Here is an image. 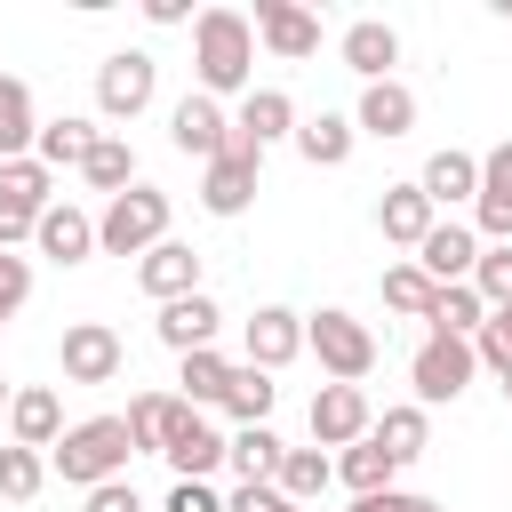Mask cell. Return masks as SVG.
<instances>
[{
	"label": "cell",
	"mask_w": 512,
	"mask_h": 512,
	"mask_svg": "<svg viewBox=\"0 0 512 512\" xmlns=\"http://www.w3.org/2000/svg\"><path fill=\"white\" fill-rule=\"evenodd\" d=\"M504 400H512V368H504Z\"/></svg>",
	"instance_id": "cell-52"
},
{
	"label": "cell",
	"mask_w": 512,
	"mask_h": 512,
	"mask_svg": "<svg viewBox=\"0 0 512 512\" xmlns=\"http://www.w3.org/2000/svg\"><path fill=\"white\" fill-rule=\"evenodd\" d=\"M248 24H256V40H264L280 64H304V56L320 48V16H312V8H296V0H256V16H248Z\"/></svg>",
	"instance_id": "cell-13"
},
{
	"label": "cell",
	"mask_w": 512,
	"mask_h": 512,
	"mask_svg": "<svg viewBox=\"0 0 512 512\" xmlns=\"http://www.w3.org/2000/svg\"><path fill=\"white\" fill-rule=\"evenodd\" d=\"M96 120H80V112H64V120H40V136H32V160L56 176V168H80L88 152H96Z\"/></svg>",
	"instance_id": "cell-25"
},
{
	"label": "cell",
	"mask_w": 512,
	"mask_h": 512,
	"mask_svg": "<svg viewBox=\"0 0 512 512\" xmlns=\"http://www.w3.org/2000/svg\"><path fill=\"white\" fill-rule=\"evenodd\" d=\"M432 224H440V208H432L416 184H384V200H376V232H384L392 248H416Z\"/></svg>",
	"instance_id": "cell-23"
},
{
	"label": "cell",
	"mask_w": 512,
	"mask_h": 512,
	"mask_svg": "<svg viewBox=\"0 0 512 512\" xmlns=\"http://www.w3.org/2000/svg\"><path fill=\"white\" fill-rule=\"evenodd\" d=\"M56 368H64V384H112L128 368V344H120L112 320H72L64 344H56Z\"/></svg>",
	"instance_id": "cell-7"
},
{
	"label": "cell",
	"mask_w": 512,
	"mask_h": 512,
	"mask_svg": "<svg viewBox=\"0 0 512 512\" xmlns=\"http://www.w3.org/2000/svg\"><path fill=\"white\" fill-rule=\"evenodd\" d=\"M128 424L120 416H88V424H64V440L48 448V472L64 480V488H104V480H128Z\"/></svg>",
	"instance_id": "cell-2"
},
{
	"label": "cell",
	"mask_w": 512,
	"mask_h": 512,
	"mask_svg": "<svg viewBox=\"0 0 512 512\" xmlns=\"http://www.w3.org/2000/svg\"><path fill=\"white\" fill-rule=\"evenodd\" d=\"M168 144H176L184 160H200V168H208V160L232 144L224 104H216V96H200V88H192V96H176V112H168Z\"/></svg>",
	"instance_id": "cell-9"
},
{
	"label": "cell",
	"mask_w": 512,
	"mask_h": 512,
	"mask_svg": "<svg viewBox=\"0 0 512 512\" xmlns=\"http://www.w3.org/2000/svg\"><path fill=\"white\" fill-rule=\"evenodd\" d=\"M272 400H280V384L264 376V368H232V384H224V416L232 424H272Z\"/></svg>",
	"instance_id": "cell-33"
},
{
	"label": "cell",
	"mask_w": 512,
	"mask_h": 512,
	"mask_svg": "<svg viewBox=\"0 0 512 512\" xmlns=\"http://www.w3.org/2000/svg\"><path fill=\"white\" fill-rule=\"evenodd\" d=\"M32 136H40V120H32V88H24L16 72H0V160H24Z\"/></svg>",
	"instance_id": "cell-32"
},
{
	"label": "cell",
	"mask_w": 512,
	"mask_h": 512,
	"mask_svg": "<svg viewBox=\"0 0 512 512\" xmlns=\"http://www.w3.org/2000/svg\"><path fill=\"white\" fill-rule=\"evenodd\" d=\"M280 456H288V440H280L272 424H240V432L224 440V464H232L240 480H272V472H280Z\"/></svg>",
	"instance_id": "cell-30"
},
{
	"label": "cell",
	"mask_w": 512,
	"mask_h": 512,
	"mask_svg": "<svg viewBox=\"0 0 512 512\" xmlns=\"http://www.w3.org/2000/svg\"><path fill=\"white\" fill-rule=\"evenodd\" d=\"M272 512H304V504H288V496H280V504H272Z\"/></svg>",
	"instance_id": "cell-50"
},
{
	"label": "cell",
	"mask_w": 512,
	"mask_h": 512,
	"mask_svg": "<svg viewBox=\"0 0 512 512\" xmlns=\"http://www.w3.org/2000/svg\"><path fill=\"white\" fill-rule=\"evenodd\" d=\"M8 440H16V448H40V456L64 440V400H56V384L8 392Z\"/></svg>",
	"instance_id": "cell-18"
},
{
	"label": "cell",
	"mask_w": 512,
	"mask_h": 512,
	"mask_svg": "<svg viewBox=\"0 0 512 512\" xmlns=\"http://www.w3.org/2000/svg\"><path fill=\"white\" fill-rule=\"evenodd\" d=\"M352 144H360L352 112H312V120H296V152H304V168H344Z\"/></svg>",
	"instance_id": "cell-26"
},
{
	"label": "cell",
	"mask_w": 512,
	"mask_h": 512,
	"mask_svg": "<svg viewBox=\"0 0 512 512\" xmlns=\"http://www.w3.org/2000/svg\"><path fill=\"white\" fill-rule=\"evenodd\" d=\"M272 504H280V488H272V480H240V488L224 496V512H272Z\"/></svg>",
	"instance_id": "cell-44"
},
{
	"label": "cell",
	"mask_w": 512,
	"mask_h": 512,
	"mask_svg": "<svg viewBox=\"0 0 512 512\" xmlns=\"http://www.w3.org/2000/svg\"><path fill=\"white\" fill-rule=\"evenodd\" d=\"M40 488H48V456L8 440V448H0V496H8V504H32Z\"/></svg>",
	"instance_id": "cell-38"
},
{
	"label": "cell",
	"mask_w": 512,
	"mask_h": 512,
	"mask_svg": "<svg viewBox=\"0 0 512 512\" xmlns=\"http://www.w3.org/2000/svg\"><path fill=\"white\" fill-rule=\"evenodd\" d=\"M80 512H144V496L128 488V480H104V488H88V504Z\"/></svg>",
	"instance_id": "cell-43"
},
{
	"label": "cell",
	"mask_w": 512,
	"mask_h": 512,
	"mask_svg": "<svg viewBox=\"0 0 512 512\" xmlns=\"http://www.w3.org/2000/svg\"><path fill=\"white\" fill-rule=\"evenodd\" d=\"M168 192L160 184H128V192H112L104 200V216H96V248L104 256H144V248H160L168 240Z\"/></svg>",
	"instance_id": "cell-3"
},
{
	"label": "cell",
	"mask_w": 512,
	"mask_h": 512,
	"mask_svg": "<svg viewBox=\"0 0 512 512\" xmlns=\"http://www.w3.org/2000/svg\"><path fill=\"white\" fill-rule=\"evenodd\" d=\"M352 512H400V488H384V496H352Z\"/></svg>",
	"instance_id": "cell-47"
},
{
	"label": "cell",
	"mask_w": 512,
	"mask_h": 512,
	"mask_svg": "<svg viewBox=\"0 0 512 512\" xmlns=\"http://www.w3.org/2000/svg\"><path fill=\"white\" fill-rule=\"evenodd\" d=\"M136 288H144L152 304L200 296V248H184V240H160V248H144V256H136Z\"/></svg>",
	"instance_id": "cell-16"
},
{
	"label": "cell",
	"mask_w": 512,
	"mask_h": 512,
	"mask_svg": "<svg viewBox=\"0 0 512 512\" xmlns=\"http://www.w3.org/2000/svg\"><path fill=\"white\" fill-rule=\"evenodd\" d=\"M160 456H168V472H176V480H216V472H224V432H216V424L192 408Z\"/></svg>",
	"instance_id": "cell-21"
},
{
	"label": "cell",
	"mask_w": 512,
	"mask_h": 512,
	"mask_svg": "<svg viewBox=\"0 0 512 512\" xmlns=\"http://www.w3.org/2000/svg\"><path fill=\"white\" fill-rule=\"evenodd\" d=\"M32 248H40L48 264H88V256H96V216H88V208H72V200H56V208H40Z\"/></svg>",
	"instance_id": "cell-17"
},
{
	"label": "cell",
	"mask_w": 512,
	"mask_h": 512,
	"mask_svg": "<svg viewBox=\"0 0 512 512\" xmlns=\"http://www.w3.org/2000/svg\"><path fill=\"white\" fill-rule=\"evenodd\" d=\"M416 192H424L432 208L472 200V192H480V152H456V144H448V152H432V160H424V176H416Z\"/></svg>",
	"instance_id": "cell-27"
},
{
	"label": "cell",
	"mask_w": 512,
	"mask_h": 512,
	"mask_svg": "<svg viewBox=\"0 0 512 512\" xmlns=\"http://www.w3.org/2000/svg\"><path fill=\"white\" fill-rule=\"evenodd\" d=\"M336 56H344V72H360V80L376 88V80H392V64H400V32H392L384 16H360V24H344Z\"/></svg>",
	"instance_id": "cell-19"
},
{
	"label": "cell",
	"mask_w": 512,
	"mask_h": 512,
	"mask_svg": "<svg viewBox=\"0 0 512 512\" xmlns=\"http://www.w3.org/2000/svg\"><path fill=\"white\" fill-rule=\"evenodd\" d=\"M184 416H192V408H184L176 392H136L120 424H128V448H136V456H160V448L176 440V424H184Z\"/></svg>",
	"instance_id": "cell-22"
},
{
	"label": "cell",
	"mask_w": 512,
	"mask_h": 512,
	"mask_svg": "<svg viewBox=\"0 0 512 512\" xmlns=\"http://www.w3.org/2000/svg\"><path fill=\"white\" fill-rule=\"evenodd\" d=\"M248 72H256V24L240 8H200L192 16V88L224 104L248 88Z\"/></svg>",
	"instance_id": "cell-1"
},
{
	"label": "cell",
	"mask_w": 512,
	"mask_h": 512,
	"mask_svg": "<svg viewBox=\"0 0 512 512\" xmlns=\"http://www.w3.org/2000/svg\"><path fill=\"white\" fill-rule=\"evenodd\" d=\"M392 472H400V464H392L376 440H352V448H336V480H344L352 496H384V488H392Z\"/></svg>",
	"instance_id": "cell-34"
},
{
	"label": "cell",
	"mask_w": 512,
	"mask_h": 512,
	"mask_svg": "<svg viewBox=\"0 0 512 512\" xmlns=\"http://www.w3.org/2000/svg\"><path fill=\"white\" fill-rule=\"evenodd\" d=\"M144 16H152V24H184L192 8H184V0H144Z\"/></svg>",
	"instance_id": "cell-46"
},
{
	"label": "cell",
	"mask_w": 512,
	"mask_h": 512,
	"mask_svg": "<svg viewBox=\"0 0 512 512\" xmlns=\"http://www.w3.org/2000/svg\"><path fill=\"white\" fill-rule=\"evenodd\" d=\"M256 168H264V152H216L208 168H200V208L208 216H240L248 200H256Z\"/></svg>",
	"instance_id": "cell-15"
},
{
	"label": "cell",
	"mask_w": 512,
	"mask_h": 512,
	"mask_svg": "<svg viewBox=\"0 0 512 512\" xmlns=\"http://www.w3.org/2000/svg\"><path fill=\"white\" fill-rule=\"evenodd\" d=\"M304 352L328 368V384H360L376 368V328L352 320L344 304H320V312H304Z\"/></svg>",
	"instance_id": "cell-4"
},
{
	"label": "cell",
	"mask_w": 512,
	"mask_h": 512,
	"mask_svg": "<svg viewBox=\"0 0 512 512\" xmlns=\"http://www.w3.org/2000/svg\"><path fill=\"white\" fill-rule=\"evenodd\" d=\"M240 344H248V368L280 376V368L304 352V312H288V304H256V312L240 320Z\"/></svg>",
	"instance_id": "cell-8"
},
{
	"label": "cell",
	"mask_w": 512,
	"mask_h": 512,
	"mask_svg": "<svg viewBox=\"0 0 512 512\" xmlns=\"http://www.w3.org/2000/svg\"><path fill=\"white\" fill-rule=\"evenodd\" d=\"M328 480H336V456H328V448H288L280 472H272V488H280L288 504H312Z\"/></svg>",
	"instance_id": "cell-31"
},
{
	"label": "cell",
	"mask_w": 512,
	"mask_h": 512,
	"mask_svg": "<svg viewBox=\"0 0 512 512\" xmlns=\"http://www.w3.org/2000/svg\"><path fill=\"white\" fill-rule=\"evenodd\" d=\"M152 96H160L152 48H112V56L96 64V112H104V120H136V112H152Z\"/></svg>",
	"instance_id": "cell-6"
},
{
	"label": "cell",
	"mask_w": 512,
	"mask_h": 512,
	"mask_svg": "<svg viewBox=\"0 0 512 512\" xmlns=\"http://www.w3.org/2000/svg\"><path fill=\"white\" fill-rule=\"evenodd\" d=\"M80 176H88V192H128L136 184V152H128V136H96V152L80 160Z\"/></svg>",
	"instance_id": "cell-35"
},
{
	"label": "cell",
	"mask_w": 512,
	"mask_h": 512,
	"mask_svg": "<svg viewBox=\"0 0 512 512\" xmlns=\"http://www.w3.org/2000/svg\"><path fill=\"white\" fill-rule=\"evenodd\" d=\"M432 296H440V288H432V280H424L408 256H400V264H384V304H392V312L424 320V312H432Z\"/></svg>",
	"instance_id": "cell-39"
},
{
	"label": "cell",
	"mask_w": 512,
	"mask_h": 512,
	"mask_svg": "<svg viewBox=\"0 0 512 512\" xmlns=\"http://www.w3.org/2000/svg\"><path fill=\"white\" fill-rule=\"evenodd\" d=\"M0 200H16V208L40 216V208H56V176H48L32 152H24V160H0Z\"/></svg>",
	"instance_id": "cell-37"
},
{
	"label": "cell",
	"mask_w": 512,
	"mask_h": 512,
	"mask_svg": "<svg viewBox=\"0 0 512 512\" xmlns=\"http://www.w3.org/2000/svg\"><path fill=\"white\" fill-rule=\"evenodd\" d=\"M24 296H32V264H24V256H8V248H0V320H8V312H16V304H24Z\"/></svg>",
	"instance_id": "cell-41"
},
{
	"label": "cell",
	"mask_w": 512,
	"mask_h": 512,
	"mask_svg": "<svg viewBox=\"0 0 512 512\" xmlns=\"http://www.w3.org/2000/svg\"><path fill=\"white\" fill-rule=\"evenodd\" d=\"M472 296L496 312V304H512V248H480V264H472Z\"/></svg>",
	"instance_id": "cell-40"
},
{
	"label": "cell",
	"mask_w": 512,
	"mask_h": 512,
	"mask_svg": "<svg viewBox=\"0 0 512 512\" xmlns=\"http://www.w3.org/2000/svg\"><path fill=\"white\" fill-rule=\"evenodd\" d=\"M488 320H496V328H504V336H512V304H496V312H488Z\"/></svg>",
	"instance_id": "cell-49"
},
{
	"label": "cell",
	"mask_w": 512,
	"mask_h": 512,
	"mask_svg": "<svg viewBox=\"0 0 512 512\" xmlns=\"http://www.w3.org/2000/svg\"><path fill=\"white\" fill-rule=\"evenodd\" d=\"M368 440H376V448H384L392 464H416V456L432 448V416H424L416 400H400V408H384V416L368 424Z\"/></svg>",
	"instance_id": "cell-28"
},
{
	"label": "cell",
	"mask_w": 512,
	"mask_h": 512,
	"mask_svg": "<svg viewBox=\"0 0 512 512\" xmlns=\"http://www.w3.org/2000/svg\"><path fill=\"white\" fill-rule=\"evenodd\" d=\"M400 512H440V504H432V496H408V488H400Z\"/></svg>",
	"instance_id": "cell-48"
},
{
	"label": "cell",
	"mask_w": 512,
	"mask_h": 512,
	"mask_svg": "<svg viewBox=\"0 0 512 512\" xmlns=\"http://www.w3.org/2000/svg\"><path fill=\"white\" fill-rule=\"evenodd\" d=\"M152 328H160V344L184 360V352H208V344H216L224 312H216V296L200 288V296H176V304H160V320H152Z\"/></svg>",
	"instance_id": "cell-20"
},
{
	"label": "cell",
	"mask_w": 512,
	"mask_h": 512,
	"mask_svg": "<svg viewBox=\"0 0 512 512\" xmlns=\"http://www.w3.org/2000/svg\"><path fill=\"white\" fill-rule=\"evenodd\" d=\"M368 424H376V408H368L360 384H320L312 392V448H352V440H368Z\"/></svg>",
	"instance_id": "cell-11"
},
{
	"label": "cell",
	"mask_w": 512,
	"mask_h": 512,
	"mask_svg": "<svg viewBox=\"0 0 512 512\" xmlns=\"http://www.w3.org/2000/svg\"><path fill=\"white\" fill-rule=\"evenodd\" d=\"M280 136H296L288 88H248L240 112H232V152H264V144H280Z\"/></svg>",
	"instance_id": "cell-14"
},
{
	"label": "cell",
	"mask_w": 512,
	"mask_h": 512,
	"mask_svg": "<svg viewBox=\"0 0 512 512\" xmlns=\"http://www.w3.org/2000/svg\"><path fill=\"white\" fill-rule=\"evenodd\" d=\"M0 416H8V376H0Z\"/></svg>",
	"instance_id": "cell-51"
},
{
	"label": "cell",
	"mask_w": 512,
	"mask_h": 512,
	"mask_svg": "<svg viewBox=\"0 0 512 512\" xmlns=\"http://www.w3.org/2000/svg\"><path fill=\"white\" fill-rule=\"evenodd\" d=\"M224 384H232V360L208 344V352H184V368H176V400L184 408H224Z\"/></svg>",
	"instance_id": "cell-29"
},
{
	"label": "cell",
	"mask_w": 512,
	"mask_h": 512,
	"mask_svg": "<svg viewBox=\"0 0 512 512\" xmlns=\"http://www.w3.org/2000/svg\"><path fill=\"white\" fill-rule=\"evenodd\" d=\"M352 128L392 144V136H408V128H416V96H408L400 80H376V88H360V112H352Z\"/></svg>",
	"instance_id": "cell-24"
},
{
	"label": "cell",
	"mask_w": 512,
	"mask_h": 512,
	"mask_svg": "<svg viewBox=\"0 0 512 512\" xmlns=\"http://www.w3.org/2000/svg\"><path fill=\"white\" fill-rule=\"evenodd\" d=\"M408 264H416L432 288H456V280H472V264H480V232L448 216V224H432V232L416 240V256H408Z\"/></svg>",
	"instance_id": "cell-10"
},
{
	"label": "cell",
	"mask_w": 512,
	"mask_h": 512,
	"mask_svg": "<svg viewBox=\"0 0 512 512\" xmlns=\"http://www.w3.org/2000/svg\"><path fill=\"white\" fill-rule=\"evenodd\" d=\"M424 320H432V336H464V344H472V336H480V320H488V304L472 296V280H456V288H440V296H432V312H424Z\"/></svg>",
	"instance_id": "cell-36"
},
{
	"label": "cell",
	"mask_w": 512,
	"mask_h": 512,
	"mask_svg": "<svg viewBox=\"0 0 512 512\" xmlns=\"http://www.w3.org/2000/svg\"><path fill=\"white\" fill-rule=\"evenodd\" d=\"M472 376H480V360H472V344L464 336H424L416 344V360H408V384H416V408L432 416V408H448V400H464L472 392Z\"/></svg>",
	"instance_id": "cell-5"
},
{
	"label": "cell",
	"mask_w": 512,
	"mask_h": 512,
	"mask_svg": "<svg viewBox=\"0 0 512 512\" xmlns=\"http://www.w3.org/2000/svg\"><path fill=\"white\" fill-rule=\"evenodd\" d=\"M32 208H16V200H0V248H16V240H32Z\"/></svg>",
	"instance_id": "cell-45"
},
{
	"label": "cell",
	"mask_w": 512,
	"mask_h": 512,
	"mask_svg": "<svg viewBox=\"0 0 512 512\" xmlns=\"http://www.w3.org/2000/svg\"><path fill=\"white\" fill-rule=\"evenodd\" d=\"M160 512H224V496H216V488H208V480H176V488H168V504H160Z\"/></svg>",
	"instance_id": "cell-42"
},
{
	"label": "cell",
	"mask_w": 512,
	"mask_h": 512,
	"mask_svg": "<svg viewBox=\"0 0 512 512\" xmlns=\"http://www.w3.org/2000/svg\"><path fill=\"white\" fill-rule=\"evenodd\" d=\"M472 232H488L496 248H512V136L496 152H480V192H472Z\"/></svg>",
	"instance_id": "cell-12"
}]
</instances>
